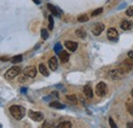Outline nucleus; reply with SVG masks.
<instances>
[{"instance_id":"nucleus-17","label":"nucleus","mask_w":133,"mask_h":128,"mask_svg":"<svg viewBox=\"0 0 133 128\" xmlns=\"http://www.w3.org/2000/svg\"><path fill=\"white\" fill-rule=\"evenodd\" d=\"M126 109L130 115H133V100H127L126 101Z\"/></svg>"},{"instance_id":"nucleus-27","label":"nucleus","mask_w":133,"mask_h":128,"mask_svg":"<svg viewBox=\"0 0 133 128\" xmlns=\"http://www.w3.org/2000/svg\"><path fill=\"white\" fill-rule=\"evenodd\" d=\"M126 15L128 16H133V5L132 6H130L127 10H126Z\"/></svg>"},{"instance_id":"nucleus-25","label":"nucleus","mask_w":133,"mask_h":128,"mask_svg":"<svg viewBox=\"0 0 133 128\" xmlns=\"http://www.w3.org/2000/svg\"><path fill=\"white\" fill-rule=\"evenodd\" d=\"M63 50V47H62V45L59 44V43H57V44H55V46H54V51L56 52V53H58L59 54V52Z\"/></svg>"},{"instance_id":"nucleus-15","label":"nucleus","mask_w":133,"mask_h":128,"mask_svg":"<svg viewBox=\"0 0 133 128\" xmlns=\"http://www.w3.org/2000/svg\"><path fill=\"white\" fill-rule=\"evenodd\" d=\"M49 107L54 108V109H65L66 108V106L63 105V104H61L59 101H51L49 104Z\"/></svg>"},{"instance_id":"nucleus-1","label":"nucleus","mask_w":133,"mask_h":128,"mask_svg":"<svg viewBox=\"0 0 133 128\" xmlns=\"http://www.w3.org/2000/svg\"><path fill=\"white\" fill-rule=\"evenodd\" d=\"M9 112L11 114V116L16 119V120H22L25 115H26V110L24 107L22 106H17V105H15V106H11L9 108Z\"/></svg>"},{"instance_id":"nucleus-21","label":"nucleus","mask_w":133,"mask_h":128,"mask_svg":"<svg viewBox=\"0 0 133 128\" xmlns=\"http://www.w3.org/2000/svg\"><path fill=\"white\" fill-rule=\"evenodd\" d=\"M56 127H58V128H71L72 127V123H71V122H68V121H66V122H62V123H59Z\"/></svg>"},{"instance_id":"nucleus-31","label":"nucleus","mask_w":133,"mask_h":128,"mask_svg":"<svg viewBox=\"0 0 133 128\" xmlns=\"http://www.w3.org/2000/svg\"><path fill=\"white\" fill-rule=\"evenodd\" d=\"M128 57H130V59L133 60V50H130V51L128 52Z\"/></svg>"},{"instance_id":"nucleus-26","label":"nucleus","mask_w":133,"mask_h":128,"mask_svg":"<svg viewBox=\"0 0 133 128\" xmlns=\"http://www.w3.org/2000/svg\"><path fill=\"white\" fill-rule=\"evenodd\" d=\"M102 10H103V9H102L101 7H100V8H97V9H95V10H94V11L92 12V15H91V16H98V15H100V14L102 12Z\"/></svg>"},{"instance_id":"nucleus-19","label":"nucleus","mask_w":133,"mask_h":128,"mask_svg":"<svg viewBox=\"0 0 133 128\" xmlns=\"http://www.w3.org/2000/svg\"><path fill=\"white\" fill-rule=\"evenodd\" d=\"M22 61H23V56H22L21 54H18V55H16V56L11 57V60H10V62H11L12 64H17V63H21Z\"/></svg>"},{"instance_id":"nucleus-8","label":"nucleus","mask_w":133,"mask_h":128,"mask_svg":"<svg viewBox=\"0 0 133 128\" xmlns=\"http://www.w3.org/2000/svg\"><path fill=\"white\" fill-rule=\"evenodd\" d=\"M103 30H104V25L101 24V23H97V24L94 25V27L92 29V33H93L94 36H99Z\"/></svg>"},{"instance_id":"nucleus-14","label":"nucleus","mask_w":133,"mask_h":128,"mask_svg":"<svg viewBox=\"0 0 133 128\" xmlns=\"http://www.w3.org/2000/svg\"><path fill=\"white\" fill-rule=\"evenodd\" d=\"M69 57H70V55H69V53H68L66 51L62 50V51L59 52V59H61L62 63H66V62L69 61Z\"/></svg>"},{"instance_id":"nucleus-34","label":"nucleus","mask_w":133,"mask_h":128,"mask_svg":"<svg viewBox=\"0 0 133 128\" xmlns=\"http://www.w3.org/2000/svg\"><path fill=\"white\" fill-rule=\"evenodd\" d=\"M26 90H27L26 88H22V92H26Z\"/></svg>"},{"instance_id":"nucleus-23","label":"nucleus","mask_w":133,"mask_h":128,"mask_svg":"<svg viewBox=\"0 0 133 128\" xmlns=\"http://www.w3.org/2000/svg\"><path fill=\"white\" fill-rule=\"evenodd\" d=\"M41 37H42V39H44V40L48 39L49 35H48V32H47L45 29H42V30H41Z\"/></svg>"},{"instance_id":"nucleus-29","label":"nucleus","mask_w":133,"mask_h":128,"mask_svg":"<svg viewBox=\"0 0 133 128\" xmlns=\"http://www.w3.org/2000/svg\"><path fill=\"white\" fill-rule=\"evenodd\" d=\"M109 123H110V125H111V127H113V128H117L116 123L114 122V120H113L112 118H110V119H109Z\"/></svg>"},{"instance_id":"nucleus-16","label":"nucleus","mask_w":133,"mask_h":128,"mask_svg":"<svg viewBox=\"0 0 133 128\" xmlns=\"http://www.w3.org/2000/svg\"><path fill=\"white\" fill-rule=\"evenodd\" d=\"M39 72H40V73H41L43 76H48V75H49V72L47 71L46 67H45L43 64L39 65Z\"/></svg>"},{"instance_id":"nucleus-6","label":"nucleus","mask_w":133,"mask_h":128,"mask_svg":"<svg viewBox=\"0 0 133 128\" xmlns=\"http://www.w3.org/2000/svg\"><path fill=\"white\" fill-rule=\"evenodd\" d=\"M24 74H25L26 76L30 77V78H34V77H36V75H37V70H36L35 67L30 66V67L25 68V70H24Z\"/></svg>"},{"instance_id":"nucleus-20","label":"nucleus","mask_w":133,"mask_h":128,"mask_svg":"<svg viewBox=\"0 0 133 128\" xmlns=\"http://www.w3.org/2000/svg\"><path fill=\"white\" fill-rule=\"evenodd\" d=\"M76 35H77L79 38L84 39V38L86 37V32H85V30H84V29H79V30H77V31H76Z\"/></svg>"},{"instance_id":"nucleus-18","label":"nucleus","mask_w":133,"mask_h":128,"mask_svg":"<svg viewBox=\"0 0 133 128\" xmlns=\"http://www.w3.org/2000/svg\"><path fill=\"white\" fill-rule=\"evenodd\" d=\"M47 8H48V10H49L50 12L53 15V16H58V11H57V9L52 5V4H50V3H48L47 4Z\"/></svg>"},{"instance_id":"nucleus-11","label":"nucleus","mask_w":133,"mask_h":128,"mask_svg":"<svg viewBox=\"0 0 133 128\" xmlns=\"http://www.w3.org/2000/svg\"><path fill=\"white\" fill-rule=\"evenodd\" d=\"M65 45L71 51H75L77 49V47H78V43L77 42H74V41H66L65 42Z\"/></svg>"},{"instance_id":"nucleus-4","label":"nucleus","mask_w":133,"mask_h":128,"mask_svg":"<svg viewBox=\"0 0 133 128\" xmlns=\"http://www.w3.org/2000/svg\"><path fill=\"white\" fill-rule=\"evenodd\" d=\"M107 92H108L107 84L104 82H99L96 85V87H95V93H96V95L102 97V96H104L107 94Z\"/></svg>"},{"instance_id":"nucleus-24","label":"nucleus","mask_w":133,"mask_h":128,"mask_svg":"<svg viewBox=\"0 0 133 128\" xmlns=\"http://www.w3.org/2000/svg\"><path fill=\"white\" fill-rule=\"evenodd\" d=\"M48 21H49V24H48V29H49L50 31L53 29V25H54V23H53V17L52 16H48Z\"/></svg>"},{"instance_id":"nucleus-30","label":"nucleus","mask_w":133,"mask_h":128,"mask_svg":"<svg viewBox=\"0 0 133 128\" xmlns=\"http://www.w3.org/2000/svg\"><path fill=\"white\" fill-rule=\"evenodd\" d=\"M42 127H53V123H48V122H45L43 124Z\"/></svg>"},{"instance_id":"nucleus-35","label":"nucleus","mask_w":133,"mask_h":128,"mask_svg":"<svg viewBox=\"0 0 133 128\" xmlns=\"http://www.w3.org/2000/svg\"><path fill=\"white\" fill-rule=\"evenodd\" d=\"M131 95H132V97H133V89L131 90Z\"/></svg>"},{"instance_id":"nucleus-2","label":"nucleus","mask_w":133,"mask_h":128,"mask_svg":"<svg viewBox=\"0 0 133 128\" xmlns=\"http://www.w3.org/2000/svg\"><path fill=\"white\" fill-rule=\"evenodd\" d=\"M133 69V60L132 59H127L125 61H123V63L120 65V68L119 70L122 72V73H125V72H129Z\"/></svg>"},{"instance_id":"nucleus-7","label":"nucleus","mask_w":133,"mask_h":128,"mask_svg":"<svg viewBox=\"0 0 133 128\" xmlns=\"http://www.w3.org/2000/svg\"><path fill=\"white\" fill-rule=\"evenodd\" d=\"M123 74H124V73H122L119 69H114V70H112V71L109 72V76H110L112 79H114V80H117V79L122 78Z\"/></svg>"},{"instance_id":"nucleus-5","label":"nucleus","mask_w":133,"mask_h":128,"mask_svg":"<svg viewBox=\"0 0 133 128\" xmlns=\"http://www.w3.org/2000/svg\"><path fill=\"white\" fill-rule=\"evenodd\" d=\"M28 114H29V117H30L33 121H35V122H40V121H42V120L44 119L43 114L40 112H35V111L30 110Z\"/></svg>"},{"instance_id":"nucleus-10","label":"nucleus","mask_w":133,"mask_h":128,"mask_svg":"<svg viewBox=\"0 0 133 128\" xmlns=\"http://www.w3.org/2000/svg\"><path fill=\"white\" fill-rule=\"evenodd\" d=\"M108 38L110 40H116L117 38H118V32H117L116 29H114V28L109 29V31H108Z\"/></svg>"},{"instance_id":"nucleus-28","label":"nucleus","mask_w":133,"mask_h":128,"mask_svg":"<svg viewBox=\"0 0 133 128\" xmlns=\"http://www.w3.org/2000/svg\"><path fill=\"white\" fill-rule=\"evenodd\" d=\"M66 98L73 103H77V97L75 95H66Z\"/></svg>"},{"instance_id":"nucleus-32","label":"nucleus","mask_w":133,"mask_h":128,"mask_svg":"<svg viewBox=\"0 0 133 128\" xmlns=\"http://www.w3.org/2000/svg\"><path fill=\"white\" fill-rule=\"evenodd\" d=\"M127 127H128V128H133V122L127 123Z\"/></svg>"},{"instance_id":"nucleus-12","label":"nucleus","mask_w":133,"mask_h":128,"mask_svg":"<svg viewBox=\"0 0 133 128\" xmlns=\"http://www.w3.org/2000/svg\"><path fill=\"white\" fill-rule=\"evenodd\" d=\"M121 28L125 31L130 30L132 28V22L131 21H123L122 24H121Z\"/></svg>"},{"instance_id":"nucleus-22","label":"nucleus","mask_w":133,"mask_h":128,"mask_svg":"<svg viewBox=\"0 0 133 128\" xmlns=\"http://www.w3.org/2000/svg\"><path fill=\"white\" fill-rule=\"evenodd\" d=\"M88 20H89V17H88V16H86V15H82V16H78V21H79L80 23H85V22H87Z\"/></svg>"},{"instance_id":"nucleus-3","label":"nucleus","mask_w":133,"mask_h":128,"mask_svg":"<svg viewBox=\"0 0 133 128\" xmlns=\"http://www.w3.org/2000/svg\"><path fill=\"white\" fill-rule=\"evenodd\" d=\"M19 73H21V69H19L18 67H12V68H10V69L4 74V77H5V79H7V80H11V79H14L15 77H17Z\"/></svg>"},{"instance_id":"nucleus-13","label":"nucleus","mask_w":133,"mask_h":128,"mask_svg":"<svg viewBox=\"0 0 133 128\" xmlns=\"http://www.w3.org/2000/svg\"><path fill=\"white\" fill-rule=\"evenodd\" d=\"M84 94L88 98H92L93 97V91H92V89H91V87L89 85H86L84 87Z\"/></svg>"},{"instance_id":"nucleus-33","label":"nucleus","mask_w":133,"mask_h":128,"mask_svg":"<svg viewBox=\"0 0 133 128\" xmlns=\"http://www.w3.org/2000/svg\"><path fill=\"white\" fill-rule=\"evenodd\" d=\"M33 1L35 2V3H36V4H40V2H41L40 0H33Z\"/></svg>"},{"instance_id":"nucleus-9","label":"nucleus","mask_w":133,"mask_h":128,"mask_svg":"<svg viewBox=\"0 0 133 128\" xmlns=\"http://www.w3.org/2000/svg\"><path fill=\"white\" fill-rule=\"evenodd\" d=\"M48 65H49V68L52 70V71H55L58 67V63H57V60L55 56H52L50 57L49 61H48Z\"/></svg>"}]
</instances>
